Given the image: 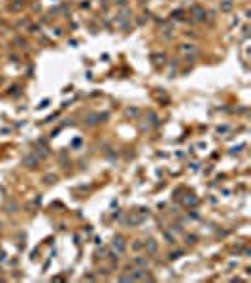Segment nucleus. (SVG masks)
<instances>
[{
    "instance_id": "f257e3e1",
    "label": "nucleus",
    "mask_w": 251,
    "mask_h": 283,
    "mask_svg": "<svg viewBox=\"0 0 251 283\" xmlns=\"http://www.w3.org/2000/svg\"><path fill=\"white\" fill-rule=\"evenodd\" d=\"M113 249H115L117 255L125 251V242H123V238H121V236H115V238H113Z\"/></svg>"
},
{
    "instance_id": "f03ea898",
    "label": "nucleus",
    "mask_w": 251,
    "mask_h": 283,
    "mask_svg": "<svg viewBox=\"0 0 251 283\" xmlns=\"http://www.w3.org/2000/svg\"><path fill=\"white\" fill-rule=\"evenodd\" d=\"M23 162H25V166H27V168H36V166L40 164V159H36V157H32V155H27V157H25V160H23Z\"/></svg>"
},
{
    "instance_id": "7ed1b4c3",
    "label": "nucleus",
    "mask_w": 251,
    "mask_h": 283,
    "mask_svg": "<svg viewBox=\"0 0 251 283\" xmlns=\"http://www.w3.org/2000/svg\"><path fill=\"white\" fill-rule=\"evenodd\" d=\"M132 264H134L136 268H147V266H149V263H147L146 257H134V259H132Z\"/></svg>"
},
{
    "instance_id": "20e7f679",
    "label": "nucleus",
    "mask_w": 251,
    "mask_h": 283,
    "mask_svg": "<svg viewBox=\"0 0 251 283\" xmlns=\"http://www.w3.org/2000/svg\"><path fill=\"white\" fill-rule=\"evenodd\" d=\"M193 13H195V19H196V21H202L204 15H206L204 10H202V8H198V6H193Z\"/></svg>"
},
{
    "instance_id": "39448f33",
    "label": "nucleus",
    "mask_w": 251,
    "mask_h": 283,
    "mask_svg": "<svg viewBox=\"0 0 251 283\" xmlns=\"http://www.w3.org/2000/svg\"><path fill=\"white\" fill-rule=\"evenodd\" d=\"M143 247H146L149 253H155L157 251V242L155 240H147V242H143Z\"/></svg>"
},
{
    "instance_id": "423d86ee",
    "label": "nucleus",
    "mask_w": 251,
    "mask_h": 283,
    "mask_svg": "<svg viewBox=\"0 0 251 283\" xmlns=\"http://www.w3.org/2000/svg\"><path fill=\"white\" fill-rule=\"evenodd\" d=\"M181 49H183V51H195V45H189V44H185Z\"/></svg>"
},
{
    "instance_id": "0eeeda50",
    "label": "nucleus",
    "mask_w": 251,
    "mask_h": 283,
    "mask_svg": "<svg viewBox=\"0 0 251 283\" xmlns=\"http://www.w3.org/2000/svg\"><path fill=\"white\" fill-rule=\"evenodd\" d=\"M196 242V236H187V244H195Z\"/></svg>"
},
{
    "instance_id": "6e6552de",
    "label": "nucleus",
    "mask_w": 251,
    "mask_h": 283,
    "mask_svg": "<svg viewBox=\"0 0 251 283\" xmlns=\"http://www.w3.org/2000/svg\"><path fill=\"white\" fill-rule=\"evenodd\" d=\"M181 253H183V251H176V253H172V255H170V259H177Z\"/></svg>"
},
{
    "instance_id": "1a4fd4ad",
    "label": "nucleus",
    "mask_w": 251,
    "mask_h": 283,
    "mask_svg": "<svg viewBox=\"0 0 251 283\" xmlns=\"http://www.w3.org/2000/svg\"><path fill=\"white\" fill-rule=\"evenodd\" d=\"M142 245H143V244H140V242H136V244H134L132 247H134V249H136V251H138V249H142Z\"/></svg>"
}]
</instances>
